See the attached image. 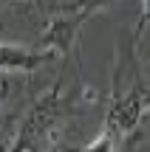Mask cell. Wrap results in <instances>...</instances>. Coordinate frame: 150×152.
<instances>
[{
    "mask_svg": "<svg viewBox=\"0 0 150 152\" xmlns=\"http://www.w3.org/2000/svg\"><path fill=\"white\" fill-rule=\"evenodd\" d=\"M40 9L48 11L45 26L37 37L34 51H48L54 56H65L71 45L77 42L79 28L88 23V17L108 9V3H40Z\"/></svg>",
    "mask_w": 150,
    "mask_h": 152,
    "instance_id": "cell-1",
    "label": "cell"
},
{
    "mask_svg": "<svg viewBox=\"0 0 150 152\" xmlns=\"http://www.w3.org/2000/svg\"><path fill=\"white\" fill-rule=\"evenodd\" d=\"M60 115H62V102H60V82H57L43 99H37L31 104L26 121L14 132L6 152H40L48 144V135H51Z\"/></svg>",
    "mask_w": 150,
    "mask_h": 152,
    "instance_id": "cell-2",
    "label": "cell"
},
{
    "mask_svg": "<svg viewBox=\"0 0 150 152\" xmlns=\"http://www.w3.org/2000/svg\"><path fill=\"white\" fill-rule=\"evenodd\" d=\"M145 110H147V87L142 82H136L130 90L113 93L111 107H108V118H105V130L113 138L130 135V132H136Z\"/></svg>",
    "mask_w": 150,
    "mask_h": 152,
    "instance_id": "cell-3",
    "label": "cell"
},
{
    "mask_svg": "<svg viewBox=\"0 0 150 152\" xmlns=\"http://www.w3.org/2000/svg\"><path fill=\"white\" fill-rule=\"evenodd\" d=\"M57 56L48 51H34V48H23L14 42H0V76H11V73H31L37 68L54 62Z\"/></svg>",
    "mask_w": 150,
    "mask_h": 152,
    "instance_id": "cell-4",
    "label": "cell"
},
{
    "mask_svg": "<svg viewBox=\"0 0 150 152\" xmlns=\"http://www.w3.org/2000/svg\"><path fill=\"white\" fill-rule=\"evenodd\" d=\"M113 147H116V138H113L108 130H102L94 141H88L82 149H77V152H113Z\"/></svg>",
    "mask_w": 150,
    "mask_h": 152,
    "instance_id": "cell-5",
    "label": "cell"
},
{
    "mask_svg": "<svg viewBox=\"0 0 150 152\" xmlns=\"http://www.w3.org/2000/svg\"><path fill=\"white\" fill-rule=\"evenodd\" d=\"M11 76H0V107H3V102L11 96Z\"/></svg>",
    "mask_w": 150,
    "mask_h": 152,
    "instance_id": "cell-6",
    "label": "cell"
}]
</instances>
